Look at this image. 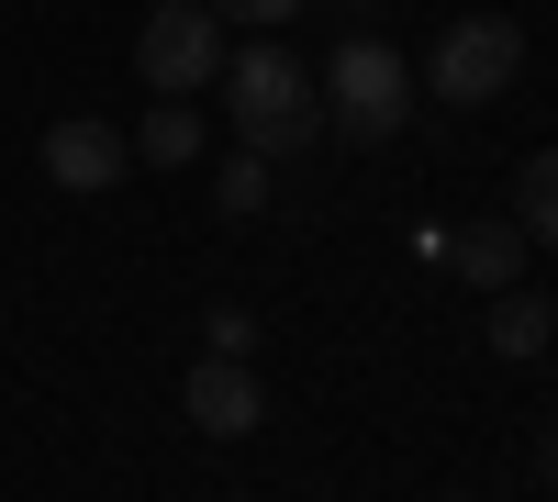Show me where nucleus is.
<instances>
[{"instance_id": "nucleus-13", "label": "nucleus", "mask_w": 558, "mask_h": 502, "mask_svg": "<svg viewBox=\"0 0 558 502\" xmlns=\"http://www.w3.org/2000/svg\"><path fill=\"white\" fill-rule=\"evenodd\" d=\"M213 12H223V23H302L313 0H213Z\"/></svg>"}, {"instance_id": "nucleus-2", "label": "nucleus", "mask_w": 558, "mask_h": 502, "mask_svg": "<svg viewBox=\"0 0 558 502\" xmlns=\"http://www.w3.org/2000/svg\"><path fill=\"white\" fill-rule=\"evenodd\" d=\"M313 89H324V123H336L347 146H391V134L413 123V101H425V78H413V57L391 34H347L336 68H324Z\"/></svg>"}, {"instance_id": "nucleus-5", "label": "nucleus", "mask_w": 558, "mask_h": 502, "mask_svg": "<svg viewBox=\"0 0 558 502\" xmlns=\"http://www.w3.org/2000/svg\"><path fill=\"white\" fill-rule=\"evenodd\" d=\"M123 168H134V134H112L101 112H68V123H45V179H57V191L101 201V191H123Z\"/></svg>"}, {"instance_id": "nucleus-3", "label": "nucleus", "mask_w": 558, "mask_h": 502, "mask_svg": "<svg viewBox=\"0 0 558 502\" xmlns=\"http://www.w3.org/2000/svg\"><path fill=\"white\" fill-rule=\"evenodd\" d=\"M525 78V34L502 23V12H458L436 45H425V89L447 112H481V101H502V89Z\"/></svg>"}, {"instance_id": "nucleus-7", "label": "nucleus", "mask_w": 558, "mask_h": 502, "mask_svg": "<svg viewBox=\"0 0 558 502\" xmlns=\"http://www.w3.org/2000/svg\"><path fill=\"white\" fill-rule=\"evenodd\" d=\"M481 335H492V357H514V369H525V357H547L558 346V302L547 291H492V313H481Z\"/></svg>"}, {"instance_id": "nucleus-10", "label": "nucleus", "mask_w": 558, "mask_h": 502, "mask_svg": "<svg viewBox=\"0 0 558 502\" xmlns=\"http://www.w3.org/2000/svg\"><path fill=\"white\" fill-rule=\"evenodd\" d=\"M514 223H525V246H558V146L514 168Z\"/></svg>"}, {"instance_id": "nucleus-8", "label": "nucleus", "mask_w": 558, "mask_h": 502, "mask_svg": "<svg viewBox=\"0 0 558 502\" xmlns=\"http://www.w3.org/2000/svg\"><path fill=\"white\" fill-rule=\"evenodd\" d=\"M447 257H458V280H470V291H514V280H525V223L492 212V223H470V235H447Z\"/></svg>"}, {"instance_id": "nucleus-12", "label": "nucleus", "mask_w": 558, "mask_h": 502, "mask_svg": "<svg viewBox=\"0 0 558 502\" xmlns=\"http://www.w3.org/2000/svg\"><path fill=\"white\" fill-rule=\"evenodd\" d=\"M202 335H213V357H257V313H246V302H213Z\"/></svg>"}, {"instance_id": "nucleus-9", "label": "nucleus", "mask_w": 558, "mask_h": 502, "mask_svg": "<svg viewBox=\"0 0 558 502\" xmlns=\"http://www.w3.org/2000/svg\"><path fill=\"white\" fill-rule=\"evenodd\" d=\"M191 157H202V112L191 101H157L134 123V168H191Z\"/></svg>"}, {"instance_id": "nucleus-11", "label": "nucleus", "mask_w": 558, "mask_h": 502, "mask_svg": "<svg viewBox=\"0 0 558 502\" xmlns=\"http://www.w3.org/2000/svg\"><path fill=\"white\" fill-rule=\"evenodd\" d=\"M213 201L235 212V223H246V212H268V157H257V146H235V157H223V179H213Z\"/></svg>"}, {"instance_id": "nucleus-6", "label": "nucleus", "mask_w": 558, "mask_h": 502, "mask_svg": "<svg viewBox=\"0 0 558 502\" xmlns=\"http://www.w3.org/2000/svg\"><path fill=\"white\" fill-rule=\"evenodd\" d=\"M179 414H191L202 436H257L268 425V391H257L246 357H202V369L179 380Z\"/></svg>"}, {"instance_id": "nucleus-14", "label": "nucleus", "mask_w": 558, "mask_h": 502, "mask_svg": "<svg viewBox=\"0 0 558 502\" xmlns=\"http://www.w3.org/2000/svg\"><path fill=\"white\" fill-rule=\"evenodd\" d=\"M536 469H547V480H558V436H547V446H536Z\"/></svg>"}, {"instance_id": "nucleus-4", "label": "nucleus", "mask_w": 558, "mask_h": 502, "mask_svg": "<svg viewBox=\"0 0 558 502\" xmlns=\"http://www.w3.org/2000/svg\"><path fill=\"white\" fill-rule=\"evenodd\" d=\"M134 68H146L157 101H191V89H213V68H223V12H213V0H157L146 34H134Z\"/></svg>"}, {"instance_id": "nucleus-15", "label": "nucleus", "mask_w": 558, "mask_h": 502, "mask_svg": "<svg viewBox=\"0 0 558 502\" xmlns=\"http://www.w3.org/2000/svg\"><path fill=\"white\" fill-rule=\"evenodd\" d=\"M447 502H458V491H447Z\"/></svg>"}, {"instance_id": "nucleus-1", "label": "nucleus", "mask_w": 558, "mask_h": 502, "mask_svg": "<svg viewBox=\"0 0 558 502\" xmlns=\"http://www.w3.org/2000/svg\"><path fill=\"white\" fill-rule=\"evenodd\" d=\"M213 89H223V123H235V146H257L268 168L279 157H302L313 134H324V89H313V68L291 57V45H223V68H213Z\"/></svg>"}]
</instances>
